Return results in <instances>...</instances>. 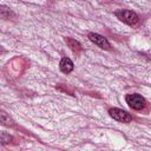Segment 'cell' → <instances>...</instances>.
Here are the masks:
<instances>
[{
  "mask_svg": "<svg viewBox=\"0 0 151 151\" xmlns=\"http://www.w3.org/2000/svg\"><path fill=\"white\" fill-rule=\"evenodd\" d=\"M88 39H90L93 44H96L97 46H99V47L103 48V50H110V47H111L109 40H107L105 37H103V35H100V34H98V33H93V32L88 33Z\"/></svg>",
  "mask_w": 151,
  "mask_h": 151,
  "instance_id": "cell-4",
  "label": "cell"
},
{
  "mask_svg": "<svg viewBox=\"0 0 151 151\" xmlns=\"http://www.w3.org/2000/svg\"><path fill=\"white\" fill-rule=\"evenodd\" d=\"M126 103L133 110H142L145 106V99L138 93H131L126 96Z\"/></svg>",
  "mask_w": 151,
  "mask_h": 151,
  "instance_id": "cell-2",
  "label": "cell"
},
{
  "mask_svg": "<svg viewBox=\"0 0 151 151\" xmlns=\"http://www.w3.org/2000/svg\"><path fill=\"white\" fill-rule=\"evenodd\" d=\"M66 42H67L68 47H70L73 52H78V51L81 50V45H80L77 40H74V39H72V38H67V39H66Z\"/></svg>",
  "mask_w": 151,
  "mask_h": 151,
  "instance_id": "cell-6",
  "label": "cell"
},
{
  "mask_svg": "<svg viewBox=\"0 0 151 151\" xmlns=\"http://www.w3.org/2000/svg\"><path fill=\"white\" fill-rule=\"evenodd\" d=\"M11 122H12V120H11L9 116H8L6 112L1 111V123H2V125H5V126H9V125L12 124Z\"/></svg>",
  "mask_w": 151,
  "mask_h": 151,
  "instance_id": "cell-7",
  "label": "cell"
},
{
  "mask_svg": "<svg viewBox=\"0 0 151 151\" xmlns=\"http://www.w3.org/2000/svg\"><path fill=\"white\" fill-rule=\"evenodd\" d=\"M116 17L120 20V21H123V22H125V24H127V25H136L137 22H138V15L134 13V12H132V11H129V9H118V11H116Z\"/></svg>",
  "mask_w": 151,
  "mask_h": 151,
  "instance_id": "cell-1",
  "label": "cell"
},
{
  "mask_svg": "<svg viewBox=\"0 0 151 151\" xmlns=\"http://www.w3.org/2000/svg\"><path fill=\"white\" fill-rule=\"evenodd\" d=\"M109 113H110V116H111L113 119H116V120H118V122H122V123H129V122H131V119H132V117H131L126 111H124V110H122V109H117V107L110 109V110H109Z\"/></svg>",
  "mask_w": 151,
  "mask_h": 151,
  "instance_id": "cell-3",
  "label": "cell"
},
{
  "mask_svg": "<svg viewBox=\"0 0 151 151\" xmlns=\"http://www.w3.org/2000/svg\"><path fill=\"white\" fill-rule=\"evenodd\" d=\"M59 67H60V71H61L63 73H70V72L73 71L74 65H73V63H72V60H71L70 58H63V59L60 60Z\"/></svg>",
  "mask_w": 151,
  "mask_h": 151,
  "instance_id": "cell-5",
  "label": "cell"
},
{
  "mask_svg": "<svg viewBox=\"0 0 151 151\" xmlns=\"http://www.w3.org/2000/svg\"><path fill=\"white\" fill-rule=\"evenodd\" d=\"M11 139H12V137H11L9 134H6L5 132H2V133H1V142H2V144L8 143Z\"/></svg>",
  "mask_w": 151,
  "mask_h": 151,
  "instance_id": "cell-8",
  "label": "cell"
}]
</instances>
